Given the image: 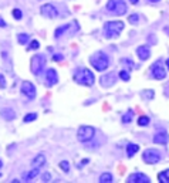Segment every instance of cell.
Returning <instances> with one entry per match:
<instances>
[{"label":"cell","instance_id":"6da1fadb","mask_svg":"<svg viewBox=\"0 0 169 183\" xmlns=\"http://www.w3.org/2000/svg\"><path fill=\"white\" fill-rule=\"evenodd\" d=\"M74 81L80 85H85V87H91L94 84V81H95V77L94 74L91 72V70L88 68H80L77 71L74 72Z\"/></svg>","mask_w":169,"mask_h":183},{"label":"cell","instance_id":"7a4b0ae2","mask_svg":"<svg viewBox=\"0 0 169 183\" xmlns=\"http://www.w3.org/2000/svg\"><path fill=\"white\" fill-rule=\"evenodd\" d=\"M125 24L121 20H114V22H107L104 24V34L107 38H117L124 30Z\"/></svg>","mask_w":169,"mask_h":183},{"label":"cell","instance_id":"3957f363","mask_svg":"<svg viewBox=\"0 0 169 183\" xmlns=\"http://www.w3.org/2000/svg\"><path fill=\"white\" fill-rule=\"evenodd\" d=\"M90 62L97 71H104V70L108 68V65H110V58L105 53L102 51H97L95 54H92L90 57Z\"/></svg>","mask_w":169,"mask_h":183},{"label":"cell","instance_id":"277c9868","mask_svg":"<svg viewBox=\"0 0 169 183\" xmlns=\"http://www.w3.org/2000/svg\"><path fill=\"white\" fill-rule=\"evenodd\" d=\"M126 3L124 0H108L107 3V10L110 14L114 16H122L126 13Z\"/></svg>","mask_w":169,"mask_h":183},{"label":"cell","instance_id":"5b68a950","mask_svg":"<svg viewBox=\"0 0 169 183\" xmlns=\"http://www.w3.org/2000/svg\"><path fill=\"white\" fill-rule=\"evenodd\" d=\"M46 62H47V60L43 54L34 56L33 58H31V72H33L34 75H40L41 71L44 70V67H46Z\"/></svg>","mask_w":169,"mask_h":183},{"label":"cell","instance_id":"8992f818","mask_svg":"<svg viewBox=\"0 0 169 183\" xmlns=\"http://www.w3.org/2000/svg\"><path fill=\"white\" fill-rule=\"evenodd\" d=\"M94 134H95V129L92 126H88V125H83V126L78 128L77 131V138L80 142H88L94 138Z\"/></svg>","mask_w":169,"mask_h":183},{"label":"cell","instance_id":"52a82bcc","mask_svg":"<svg viewBox=\"0 0 169 183\" xmlns=\"http://www.w3.org/2000/svg\"><path fill=\"white\" fill-rule=\"evenodd\" d=\"M161 158H162V155H161L159 151H156V149H146V151H144V153H142V159H144V162L148 165L158 163V162L161 161Z\"/></svg>","mask_w":169,"mask_h":183},{"label":"cell","instance_id":"ba28073f","mask_svg":"<svg viewBox=\"0 0 169 183\" xmlns=\"http://www.w3.org/2000/svg\"><path fill=\"white\" fill-rule=\"evenodd\" d=\"M78 30H80L78 23L77 22H71V23H68V24H64V26H61V27H59L57 30H55V38L61 37L65 31H67V33H70V34L73 36V34H75Z\"/></svg>","mask_w":169,"mask_h":183},{"label":"cell","instance_id":"9c48e42d","mask_svg":"<svg viewBox=\"0 0 169 183\" xmlns=\"http://www.w3.org/2000/svg\"><path fill=\"white\" fill-rule=\"evenodd\" d=\"M151 75L155 78V80H163L166 77V70L163 67L162 60H158L152 64L151 67Z\"/></svg>","mask_w":169,"mask_h":183},{"label":"cell","instance_id":"30bf717a","mask_svg":"<svg viewBox=\"0 0 169 183\" xmlns=\"http://www.w3.org/2000/svg\"><path fill=\"white\" fill-rule=\"evenodd\" d=\"M115 82H117V75H115L114 72L104 74V75H101V78H100V85H101V87H104V88L112 87Z\"/></svg>","mask_w":169,"mask_h":183},{"label":"cell","instance_id":"8fae6325","mask_svg":"<svg viewBox=\"0 0 169 183\" xmlns=\"http://www.w3.org/2000/svg\"><path fill=\"white\" fill-rule=\"evenodd\" d=\"M40 10H41V14H43L44 17H49V19H55V17L59 16V12H57V9H55L53 4H50V3L43 4Z\"/></svg>","mask_w":169,"mask_h":183},{"label":"cell","instance_id":"7c38bea8","mask_svg":"<svg viewBox=\"0 0 169 183\" xmlns=\"http://www.w3.org/2000/svg\"><path fill=\"white\" fill-rule=\"evenodd\" d=\"M22 92L27 96L28 99H33L36 96V87L31 84L30 81H24L22 84Z\"/></svg>","mask_w":169,"mask_h":183},{"label":"cell","instance_id":"4fadbf2b","mask_svg":"<svg viewBox=\"0 0 169 183\" xmlns=\"http://www.w3.org/2000/svg\"><path fill=\"white\" fill-rule=\"evenodd\" d=\"M59 81V74L54 68H49L46 72V85L47 87H53L54 84H57Z\"/></svg>","mask_w":169,"mask_h":183},{"label":"cell","instance_id":"5bb4252c","mask_svg":"<svg viewBox=\"0 0 169 183\" xmlns=\"http://www.w3.org/2000/svg\"><path fill=\"white\" fill-rule=\"evenodd\" d=\"M151 179L144 173H132L128 176V183H149Z\"/></svg>","mask_w":169,"mask_h":183},{"label":"cell","instance_id":"9a60e30c","mask_svg":"<svg viewBox=\"0 0 169 183\" xmlns=\"http://www.w3.org/2000/svg\"><path fill=\"white\" fill-rule=\"evenodd\" d=\"M154 142L158 143V145H166L169 142V135L165 131H161V132H156L154 135Z\"/></svg>","mask_w":169,"mask_h":183},{"label":"cell","instance_id":"2e32d148","mask_svg":"<svg viewBox=\"0 0 169 183\" xmlns=\"http://www.w3.org/2000/svg\"><path fill=\"white\" fill-rule=\"evenodd\" d=\"M136 54H138L139 60L145 61V60H148L149 56H151V50H149L148 46H139L138 48H136Z\"/></svg>","mask_w":169,"mask_h":183},{"label":"cell","instance_id":"e0dca14e","mask_svg":"<svg viewBox=\"0 0 169 183\" xmlns=\"http://www.w3.org/2000/svg\"><path fill=\"white\" fill-rule=\"evenodd\" d=\"M44 165H46V156L43 155V153H38V155L36 156V158L31 161V166L33 168H43Z\"/></svg>","mask_w":169,"mask_h":183},{"label":"cell","instance_id":"ac0fdd59","mask_svg":"<svg viewBox=\"0 0 169 183\" xmlns=\"http://www.w3.org/2000/svg\"><path fill=\"white\" fill-rule=\"evenodd\" d=\"M0 116L3 119H6V121H13L16 118V114L12 108H3L0 109Z\"/></svg>","mask_w":169,"mask_h":183},{"label":"cell","instance_id":"d6986e66","mask_svg":"<svg viewBox=\"0 0 169 183\" xmlns=\"http://www.w3.org/2000/svg\"><path fill=\"white\" fill-rule=\"evenodd\" d=\"M138 151H139V146L135 145V143H128V146H126V155H128V158H132Z\"/></svg>","mask_w":169,"mask_h":183},{"label":"cell","instance_id":"ffe728a7","mask_svg":"<svg viewBox=\"0 0 169 183\" xmlns=\"http://www.w3.org/2000/svg\"><path fill=\"white\" fill-rule=\"evenodd\" d=\"M132 118H134V112H132V109H128V111H126V114H124V115H122L121 121H122V124H131V122H132Z\"/></svg>","mask_w":169,"mask_h":183},{"label":"cell","instance_id":"44dd1931","mask_svg":"<svg viewBox=\"0 0 169 183\" xmlns=\"http://www.w3.org/2000/svg\"><path fill=\"white\" fill-rule=\"evenodd\" d=\"M158 180H159L161 183H169V169L161 172V173L158 175Z\"/></svg>","mask_w":169,"mask_h":183},{"label":"cell","instance_id":"7402d4cb","mask_svg":"<svg viewBox=\"0 0 169 183\" xmlns=\"http://www.w3.org/2000/svg\"><path fill=\"white\" fill-rule=\"evenodd\" d=\"M100 182L101 183H112L114 182V177H112L111 173H102L101 176H100Z\"/></svg>","mask_w":169,"mask_h":183},{"label":"cell","instance_id":"603a6c76","mask_svg":"<svg viewBox=\"0 0 169 183\" xmlns=\"http://www.w3.org/2000/svg\"><path fill=\"white\" fill-rule=\"evenodd\" d=\"M28 34H26V33H22V34H17V41L20 46H24V44L28 43Z\"/></svg>","mask_w":169,"mask_h":183},{"label":"cell","instance_id":"cb8c5ba5","mask_svg":"<svg viewBox=\"0 0 169 183\" xmlns=\"http://www.w3.org/2000/svg\"><path fill=\"white\" fill-rule=\"evenodd\" d=\"M38 173H40L38 168H33V171H31V172H28L27 175H24V180L34 179V177H37V176H38Z\"/></svg>","mask_w":169,"mask_h":183},{"label":"cell","instance_id":"d4e9b609","mask_svg":"<svg viewBox=\"0 0 169 183\" xmlns=\"http://www.w3.org/2000/svg\"><path fill=\"white\" fill-rule=\"evenodd\" d=\"M36 119H37V114H36V112H28L24 118H23V121H24V122H31V121H36Z\"/></svg>","mask_w":169,"mask_h":183},{"label":"cell","instance_id":"484cf974","mask_svg":"<svg viewBox=\"0 0 169 183\" xmlns=\"http://www.w3.org/2000/svg\"><path fill=\"white\" fill-rule=\"evenodd\" d=\"M138 125L139 126H146V125H149V118H148V116H139Z\"/></svg>","mask_w":169,"mask_h":183},{"label":"cell","instance_id":"4316f807","mask_svg":"<svg viewBox=\"0 0 169 183\" xmlns=\"http://www.w3.org/2000/svg\"><path fill=\"white\" fill-rule=\"evenodd\" d=\"M120 78L124 81H129V78H131V75H129V71H126V70H122V71L120 72Z\"/></svg>","mask_w":169,"mask_h":183},{"label":"cell","instance_id":"83f0119b","mask_svg":"<svg viewBox=\"0 0 169 183\" xmlns=\"http://www.w3.org/2000/svg\"><path fill=\"white\" fill-rule=\"evenodd\" d=\"M142 96H144V98H148V99H152L155 96V94L152 90H148V91H142Z\"/></svg>","mask_w":169,"mask_h":183},{"label":"cell","instance_id":"f1b7e54d","mask_svg":"<svg viewBox=\"0 0 169 183\" xmlns=\"http://www.w3.org/2000/svg\"><path fill=\"white\" fill-rule=\"evenodd\" d=\"M60 168H61V171H64V172L70 171V163H68V161H61L60 162Z\"/></svg>","mask_w":169,"mask_h":183},{"label":"cell","instance_id":"f546056e","mask_svg":"<svg viewBox=\"0 0 169 183\" xmlns=\"http://www.w3.org/2000/svg\"><path fill=\"white\" fill-rule=\"evenodd\" d=\"M13 17H14L16 20H20L23 17V12L20 9H14L13 10Z\"/></svg>","mask_w":169,"mask_h":183},{"label":"cell","instance_id":"4dcf8cb0","mask_svg":"<svg viewBox=\"0 0 169 183\" xmlns=\"http://www.w3.org/2000/svg\"><path fill=\"white\" fill-rule=\"evenodd\" d=\"M138 20H139V16L138 14H131L128 17V22L131 23V24H136V23H138Z\"/></svg>","mask_w":169,"mask_h":183},{"label":"cell","instance_id":"1f68e13d","mask_svg":"<svg viewBox=\"0 0 169 183\" xmlns=\"http://www.w3.org/2000/svg\"><path fill=\"white\" fill-rule=\"evenodd\" d=\"M38 47H40V43H38L37 40H33L30 43V46H28V50H30V51H31V50H37Z\"/></svg>","mask_w":169,"mask_h":183},{"label":"cell","instance_id":"d6a6232c","mask_svg":"<svg viewBox=\"0 0 169 183\" xmlns=\"http://www.w3.org/2000/svg\"><path fill=\"white\" fill-rule=\"evenodd\" d=\"M121 62H122V64H126V65H128V67H129L128 70H132V68H134V62L131 61V60L125 58V60H122V61H121Z\"/></svg>","mask_w":169,"mask_h":183},{"label":"cell","instance_id":"836d02e7","mask_svg":"<svg viewBox=\"0 0 169 183\" xmlns=\"http://www.w3.org/2000/svg\"><path fill=\"white\" fill-rule=\"evenodd\" d=\"M0 88H6V80L3 74H0Z\"/></svg>","mask_w":169,"mask_h":183},{"label":"cell","instance_id":"e575fe53","mask_svg":"<svg viewBox=\"0 0 169 183\" xmlns=\"http://www.w3.org/2000/svg\"><path fill=\"white\" fill-rule=\"evenodd\" d=\"M50 179H51V175L46 172V173L43 175V180H44V182H50Z\"/></svg>","mask_w":169,"mask_h":183},{"label":"cell","instance_id":"d590c367","mask_svg":"<svg viewBox=\"0 0 169 183\" xmlns=\"http://www.w3.org/2000/svg\"><path fill=\"white\" fill-rule=\"evenodd\" d=\"M53 60H54V61H63V56L61 54H55V56L53 57Z\"/></svg>","mask_w":169,"mask_h":183},{"label":"cell","instance_id":"8d00e7d4","mask_svg":"<svg viewBox=\"0 0 169 183\" xmlns=\"http://www.w3.org/2000/svg\"><path fill=\"white\" fill-rule=\"evenodd\" d=\"M4 26H6V23H4V20L0 17V27H4Z\"/></svg>","mask_w":169,"mask_h":183},{"label":"cell","instance_id":"74e56055","mask_svg":"<svg viewBox=\"0 0 169 183\" xmlns=\"http://www.w3.org/2000/svg\"><path fill=\"white\" fill-rule=\"evenodd\" d=\"M148 2H151V3H158V2H161V0H148Z\"/></svg>","mask_w":169,"mask_h":183},{"label":"cell","instance_id":"f35d334b","mask_svg":"<svg viewBox=\"0 0 169 183\" xmlns=\"http://www.w3.org/2000/svg\"><path fill=\"white\" fill-rule=\"evenodd\" d=\"M129 2H131L132 4H136V3H138V0H129Z\"/></svg>","mask_w":169,"mask_h":183},{"label":"cell","instance_id":"ab89813d","mask_svg":"<svg viewBox=\"0 0 169 183\" xmlns=\"http://www.w3.org/2000/svg\"><path fill=\"white\" fill-rule=\"evenodd\" d=\"M166 68H168V70H169V58H168V60H166Z\"/></svg>","mask_w":169,"mask_h":183},{"label":"cell","instance_id":"60d3db41","mask_svg":"<svg viewBox=\"0 0 169 183\" xmlns=\"http://www.w3.org/2000/svg\"><path fill=\"white\" fill-rule=\"evenodd\" d=\"M2 166H3V162H2V161H0V168H2Z\"/></svg>","mask_w":169,"mask_h":183},{"label":"cell","instance_id":"b9f144b4","mask_svg":"<svg viewBox=\"0 0 169 183\" xmlns=\"http://www.w3.org/2000/svg\"><path fill=\"white\" fill-rule=\"evenodd\" d=\"M0 177H2V173H0Z\"/></svg>","mask_w":169,"mask_h":183}]
</instances>
